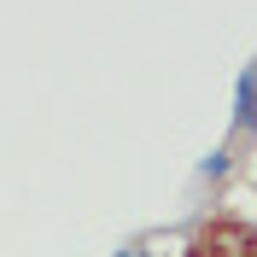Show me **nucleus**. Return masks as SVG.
Returning <instances> with one entry per match:
<instances>
[{"instance_id":"f257e3e1","label":"nucleus","mask_w":257,"mask_h":257,"mask_svg":"<svg viewBox=\"0 0 257 257\" xmlns=\"http://www.w3.org/2000/svg\"><path fill=\"white\" fill-rule=\"evenodd\" d=\"M257 128V64H245L240 82H234V135Z\"/></svg>"},{"instance_id":"f03ea898","label":"nucleus","mask_w":257,"mask_h":257,"mask_svg":"<svg viewBox=\"0 0 257 257\" xmlns=\"http://www.w3.org/2000/svg\"><path fill=\"white\" fill-rule=\"evenodd\" d=\"M199 176H205V181H216V176H228V146H216V152H210V158L199 164Z\"/></svg>"},{"instance_id":"7ed1b4c3","label":"nucleus","mask_w":257,"mask_h":257,"mask_svg":"<svg viewBox=\"0 0 257 257\" xmlns=\"http://www.w3.org/2000/svg\"><path fill=\"white\" fill-rule=\"evenodd\" d=\"M117 257H141V251H117Z\"/></svg>"},{"instance_id":"20e7f679","label":"nucleus","mask_w":257,"mask_h":257,"mask_svg":"<svg viewBox=\"0 0 257 257\" xmlns=\"http://www.w3.org/2000/svg\"><path fill=\"white\" fill-rule=\"evenodd\" d=\"M141 257H146V251H141Z\"/></svg>"}]
</instances>
